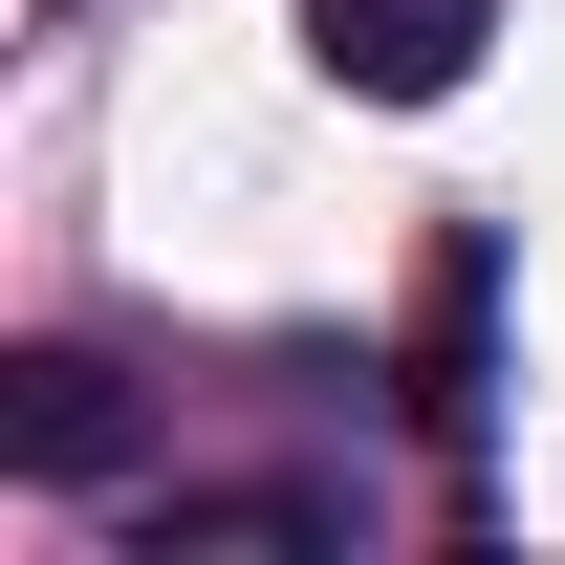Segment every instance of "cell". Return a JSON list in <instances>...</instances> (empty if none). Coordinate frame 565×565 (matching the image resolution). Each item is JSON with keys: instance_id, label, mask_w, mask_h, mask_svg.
I'll return each mask as SVG.
<instances>
[{"instance_id": "obj_1", "label": "cell", "mask_w": 565, "mask_h": 565, "mask_svg": "<svg viewBox=\"0 0 565 565\" xmlns=\"http://www.w3.org/2000/svg\"><path fill=\"white\" fill-rule=\"evenodd\" d=\"M479 22H500V0H305V66L370 87V109H435V87L479 66Z\"/></svg>"}, {"instance_id": "obj_2", "label": "cell", "mask_w": 565, "mask_h": 565, "mask_svg": "<svg viewBox=\"0 0 565 565\" xmlns=\"http://www.w3.org/2000/svg\"><path fill=\"white\" fill-rule=\"evenodd\" d=\"M0 457H22V479H109V457H131V392L87 349H22L0 370Z\"/></svg>"}]
</instances>
